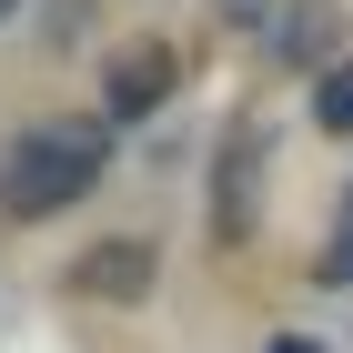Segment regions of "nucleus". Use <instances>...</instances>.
Listing matches in <instances>:
<instances>
[{"mask_svg":"<svg viewBox=\"0 0 353 353\" xmlns=\"http://www.w3.org/2000/svg\"><path fill=\"white\" fill-rule=\"evenodd\" d=\"M313 121L353 141V61H323V81H313Z\"/></svg>","mask_w":353,"mask_h":353,"instance_id":"423d86ee","label":"nucleus"},{"mask_svg":"<svg viewBox=\"0 0 353 353\" xmlns=\"http://www.w3.org/2000/svg\"><path fill=\"white\" fill-rule=\"evenodd\" d=\"M10 10H21V0H0V21H10Z\"/></svg>","mask_w":353,"mask_h":353,"instance_id":"9d476101","label":"nucleus"},{"mask_svg":"<svg viewBox=\"0 0 353 353\" xmlns=\"http://www.w3.org/2000/svg\"><path fill=\"white\" fill-rule=\"evenodd\" d=\"M71 293L81 303H141L152 293V243H91L71 263Z\"/></svg>","mask_w":353,"mask_h":353,"instance_id":"7ed1b4c3","label":"nucleus"},{"mask_svg":"<svg viewBox=\"0 0 353 353\" xmlns=\"http://www.w3.org/2000/svg\"><path fill=\"white\" fill-rule=\"evenodd\" d=\"M272 61H293V71H303V61H313V71L333 61V10H323V0H303V10L272 21Z\"/></svg>","mask_w":353,"mask_h":353,"instance_id":"39448f33","label":"nucleus"},{"mask_svg":"<svg viewBox=\"0 0 353 353\" xmlns=\"http://www.w3.org/2000/svg\"><path fill=\"white\" fill-rule=\"evenodd\" d=\"M343 232H353V192H343Z\"/></svg>","mask_w":353,"mask_h":353,"instance_id":"1a4fd4ad","label":"nucleus"},{"mask_svg":"<svg viewBox=\"0 0 353 353\" xmlns=\"http://www.w3.org/2000/svg\"><path fill=\"white\" fill-rule=\"evenodd\" d=\"M222 10H232V21H263V0H222Z\"/></svg>","mask_w":353,"mask_h":353,"instance_id":"6e6552de","label":"nucleus"},{"mask_svg":"<svg viewBox=\"0 0 353 353\" xmlns=\"http://www.w3.org/2000/svg\"><path fill=\"white\" fill-rule=\"evenodd\" d=\"M172 81H182V61L162 51V41H141V51L111 61V121H141V111H162Z\"/></svg>","mask_w":353,"mask_h":353,"instance_id":"20e7f679","label":"nucleus"},{"mask_svg":"<svg viewBox=\"0 0 353 353\" xmlns=\"http://www.w3.org/2000/svg\"><path fill=\"white\" fill-rule=\"evenodd\" d=\"M263 152H272L263 121H232V141H222V162H212V232L222 243H243L252 212H263Z\"/></svg>","mask_w":353,"mask_h":353,"instance_id":"f03ea898","label":"nucleus"},{"mask_svg":"<svg viewBox=\"0 0 353 353\" xmlns=\"http://www.w3.org/2000/svg\"><path fill=\"white\" fill-rule=\"evenodd\" d=\"M272 353H323V343H313V333H283V343H272Z\"/></svg>","mask_w":353,"mask_h":353,"instance_id":"0eeeda50","label":"nucleus"},{"mask_svg":"<svg viewBox=\"0 0 353 353\" xmlns=\"http://www.w3.org/2000/svg\"><path fill=\"white\" fill-rule=\"evenodd\" d=\"M101 162H111V132H101V121H41V132H21L10 162H0V212H10V222L71 212V202L101 182Z\"/></svg>","mask_w":353,"mask_h":353,"instance_id":"f257e3e1","label":"nucleus"}]
</instances>
